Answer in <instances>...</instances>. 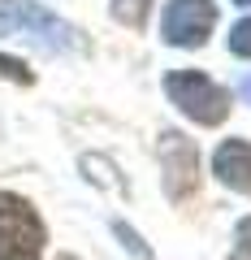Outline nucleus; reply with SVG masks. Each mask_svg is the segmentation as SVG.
Here are the masks:
<instances>
[{
  "label": "nucleus",
  "instance_id": "nucleus-11",
  "mask_svg": "<svg viewBox=\"0 0 251 260\" xmlns=\"http://www.w3.org/2000/svg\"><path fill=\"white\" fill-rule=\"evenodd\" d=\"M238 251L251 260V217H242V221H238Z\"/></svg>",
  "mask_w": 251,
  "mask_h": 260
},
{
  "label": "nucleus",
  "instance_id": "nucleus-10",
  "mask_svg": "<svg viewBox=\"0 0 251 260\" xmlns=\"http://www.w3.org/2000/svg\"><path fill=\"white\" fill-rule=\"evenodd\" d=\"M113 230H117V239L126 243V247H130V251H134V256H139V260H152V251H148V247H143V243H139V234H134L130 225H121V221H117V225H113Z\"/></svg>",
  "mask_w": 251,
  "mask_h": 260
},
{
  "label": "nucleus",
  "instance_id": "nucleus-9",
  "mask_svg": "<svg viewBox=\"0 0 251 260\" xmlns=\"http://www.w3.org/2000/svg\"><path fill=\"white\" fill-rule=\"evenodd\" d=\"M0 78H13V83H22V87L35 83V74H30L22 61H13V56H0Z\"/></svg>",
  "mask_w": 251,
  "mask_h": 260
},
{
  "label": "nucleus",
  "instance_id": "nucleus-1",
  "mask_svg": "<svg viewBox=\"0 0 251 260\" xmlns=\"http://www.w3.org/2000/svg\"><path fill=\"white\" fill-rule=\"evenodd\" d=\"M0 35L26 39V44L44 48V52H74L83 44L65 18L48 13L35 0H0Z\"/></svg>",
  "mask_w": 251,
  "mask_h": 260
},
{
  "label": "nucleus",
  "instance_id": "nucleus-8",
  "mask_svg": "<svg viewBox=\"0 0 251 260\" xmlns=\"http://www.w3.org/2000/svg\"><path fill=\"white\" fill-rule=\"evenodd\" d=\"M230 52L251 61V18H242L238 26H230Z\"/></svg>",
  "mask_w": 251,
  "mask_h": 260
},
{
  "label": "nucleus",
  "instance_id": "nucleus-13",
  "mask_svg": "<svg viewBox=\"0 0 251 260\" xmlns=\"http://www.w3.org/2000/svg\"><path fill=\"white\" fill-rule=\"evenodd\" d=\"M234 5H251V0H234Z\"/></svg>",
  "mask_w": 251,
  "mask_h": 260
},
{
  "label": "nucleus",
  "instance_id": "nucleus-6",
  "mask_svg": "<svg viewBox=\"0 0 251 260\" xmlns=\"http://www.w3.org/2000/svg\"><path fill=\"white\" fill-rule=\"evenodd\" d=\"M212 174L221 178L230 191L251 195V143L247 139H225L212 156Z\"/></svg>",
  "mask_w": 251,
  "mask_h": 260
},
{
  "label": "nucleus",
  "instance_id": "nucleus-4",
  "mask_svg": "<svg viewBox=\"0 0 251 260\" xmlns=\"http://www.w3.org/2000/svg\"><path fill=\"white\" fill-rule=\"evenodd\" d=\"M212 26H217V5L212 0H169L165 18H160L165 44H173V48H204Z\"/></svg>",
  "mask_w": 251,
  "mask_h": 260
},
{
  "label": "nucleus",
  "instance_id": "nucleus-5",
  "mask_svg": "<svg viewBox=\"0 0 251 260\" xmlns=\"http://www.w3.org/2000/svg\"><path fill=\"white\" fill-rule=\"evenodd\" d=\"M160 165H165V191L169 200H182L186 191L199 186V152L191 139H182L177 130L160 135Z\"/></svg>",
  "mask_w": 251,
  "mask_h": 260
},
{
  "label": "nucleus",
  "instance_id": "nucleus-12",
  "mask_svg": "<svg viewBox=\"0 0 251 260\" xmlns=\"http://www.w3.org/2000/svg\"><path fill=\"white\" fill-rule=\"evenodd\" d=\"M238 91L247 95V104H251V74H247V78H242V83H238Z\"/></svg>",
  "mask_w": 251,
  "mask_h": 260
},
{
  "label": "nucleus",
  "instance_id": "nucleus-7",
  "mask_svg": "<svg viewBox=\"0 0 251 260\" xmlns=\"http://www.w3.org/2000/svg\"><path fill=\"white\" fill-rule=\"evenodd\" d=\"M148 13H152V0H113V18L130 30L148 26Z\"/></svg>",
  "mask_w": 251,
  "mask_h": 260
},
{
  "label": "nucleus",
  "instance_id": "nucleus-2",
  "mask_svg": "<svg viewBox=\"0 0 251 260\" xmlns=\"http://www.w3.org/2000/svg\"><path fill=\"white\" fill-rule=\"evenodd\" d=\"M165 95L195 121V126H221L230 117V91L217 87L208 74L199 70H173L165 78Z\"/></svg>",
  "mask_w": 251,
  "mask_h": 260
},
{
  "label": "nucleus",
  "instance_id": "nucleus-3",
  "mask_svg": "<svg viewBox=\"0 0 251 260\" xmlns=\"http://www.w3.org/2000/svg\"><path fill=\"white\" fill-rule=\"evenodd\" d=\"M48 230L30 200L13 191H0V260H39L44 256Z\"/></svg>",
  "mask_w": 251,
  "mask_h": 260
}]
</instances>
